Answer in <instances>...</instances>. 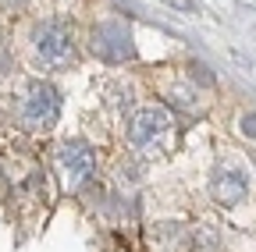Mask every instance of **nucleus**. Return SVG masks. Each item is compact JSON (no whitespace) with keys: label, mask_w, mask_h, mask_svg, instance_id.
Wrapping results in <instances>:
<instances>
[{"label":"nucleus","mask_w":256,"mask_h":252,"mask_svg":"<svg viewBox=\"0 0 256 252\" xmlns=\"http://www.w3.org/2000/svg\"><path fill=\"white\" fill-rule=\"evenodd\" d=\"M246 192H249V181H246V171L238 167V164H220L217 171H214V178H210V196H214V203H220V206H238L242 199H246Z\"/></svg>","instance_id":"nucleus-6"},{"label":"nucleus","mask_w":256,"mask_h":252,"mask_svg":"<svg viewBox=\"0 0 256 252\" xmlns=\"http://www.w3.org/2000/svg\"><path fill=\"white\" fill-rule=\"evenodd\" d=\"M171 135V114L164 107H139L124 117V142L136 153H156Z\"/></svg>","instance_id":"nucleus-2"},{"label":"nucleus","mask_w":256,"mask_h":252,"mask_svg":"<svg viewBox=\"0 0 256 252\" xmlns=\"http://www.w3.org/2000/svg\"><path fill=\"white\" fill-rule=\"evenodd\" d=\"M92 53L104 60V64H128L136 57V36L124 21H100L92 28Z\"/></svg>","instance_id":"nucleus-5"},{"label":"nucleus","mask_w":256,"mask_h":252,"mask_svg":"<svg viewBox=\"0 0 256 252\" xmlns=\"http://www.w3.org/2000/svg\"><path fill=\"white\" fill-rule=\"evenodd\" d=\"M28 50L32 60L43 68V71H64L75 60V32L68 21L60 18H43L32 25L28 32Z\"/></svg>","instance_id":"nucleus-1"},{"label":"nucleus","mask_w":256,"mask_h":252,"mask_svg":"<svg viewBox=\"0 0 256 252\" xmlns=\"http://www.w3.org/2000/svg\"><path fill=\"white\" fill-rule=\"evenodd\" d=\"M242 135H249V139H256V114H242Z\"/></svg>","instance_id":"nucleus-7"},{"label":"nucleus","mask_w":256,"mask_h":252,"mask_svg":"<svg viewBox=\"0 0 256 252\" xmlns=\"http://www.w3.org/2000/svg\"><path fill=\"white\" fill-rule=\"evenodd\" d=\"M18 117H22V124H25L28 132H46V128H54L57 117H60V92H57L50 82H43V78L28 82V85H25V96H22V103H18Z\"/></svg>","instance_id":"nucleus-3"},{"label":"nucleus","mask_w":256,"mask_h":252,"mask_svg":"<svg viewBox=\"0 0 256 252\" xmlns=\"http://www.w3.org/2000/svg\"><path fill=\"white\" fill-rule=\"evenodd\" d=\"M54 164H57V174L68 188H86L96 174V149L86 142V139H68L60 142L57 153H54Z\"/></svg>","instance_id":"nucleus-4"}]
</instances>
